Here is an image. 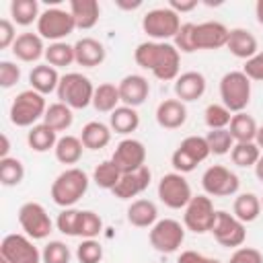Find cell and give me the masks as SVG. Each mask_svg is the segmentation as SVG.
Here are the masks:
<instances>
[{"mask_svg":"<svg viewBox=\"0 0 263 263\" xmlns=\"http://www.w3.org/2000/svg\"><path fill=\"white\" fill-rule=\"evenodd\" d=\"M134 60L140 68L150 70L158 80H177L181 53L168 41H144L136 47Z\"/></svg>","mask_w":263,"mask_h":263,"instance_id":"1","label":"cell"},{"mask_svg":"<svg viewBox=\"0 0 263 263\" xmlns=\"http://www.w3.org/2000/svg\"><path fill=\"white\" fill-rule=\"evenodd\" d=\"M86 191H88V175L78 166H70L62 171L53 179L49 189L53 203L60 208H74V203L82 199Z\"/></svg>","mask_w":263,"mask_h":263,"instance_id":"2","label":"cell"},{"mask_svg":"<svg viewBox=\"0 0 263 263\" xmlns=\"http://www.w3.org/2000/svg\"><path fill=\"white\" fill-rule=\"evenodd\" d=\"M55 92H58L60 103L68 105L70 109H86L88 105H92L95 86L88 76L80 72H68L60 78Z\"/></svg>","mask_w":263,"mask_h":263,"instance_id":"3","label":"cell"},{"mask_svg":"<svg viewBox=\"0 0 263 263\" xmlns=\"http://www.w3.org/2000/svg\"><path fill=\"white\" fill-rule=\"evenodd\" d=\"M45 111H47L45 97L33 88H29L14 97L8 115L16 127H33V125H37L39 119H43Z\"/></svg>","mask_w":263,"mask_h":263,"instance_id":"4","label":"cell"},{"mask_svg":"<svg viewBox=\"0 0 263 263\" xmlns=\"http://www.w3.org/2000/svg\"><path fill=\"white\" fill-rule=\"evenodd\" d=\"M220 99L230 113H240L251 103V80L242 70L226 72L220 80Z\"/></svg>","mask_w":263,"mask_h":263,"instance_id":"5","label":"cell"},{"mask_svg":"<svg viewBox=\"0 0 263 263\" xmlns=\"http://www.w3.org/2000/svg\"><path fill=\"white\" fill-rule=\"evenodd\" d=\"M142 29L152 41H168L175 39V35L181 29V18L175 10L168 6L152 8L142 18Z\"/></svg>","mask_w":263,"mask_h":263,"instance_id":"6","label":"cell"},{"mask_svg":"<svg viewBox=\"0 0 263 263\" xmlns=\"http://www.w3.org/2000/svg\"><path fill=\"white\" fill-rule=\"evenodd\" d=\"M210 146L205 142V136H187L177 150L171 156V164L175 168V173H191L199 162H203L210 156Z\"/></svg>","mask_w":263,"mask_h":263,"instance_id":"7","label":"cell"},{"mask_svg":"<svg viewBox=\"0 0 263 263\" xmlns=\"http://www.w3.org/2000/svg\"><path fill=\"white\" fill-rule=\"evenodd\" d=\"M216 212L218 210H214V201L210 195H193L191 201L185 205L183 226L195 234L212 232L216 222Z\"/></svg>","mask_w":263,"mask_h":263,"instance_id":"8","label":"cell"},{"mask_svg":"<svg viewBox=\"0 0 263 263\" xmlns=\"http://www.w3.org/2000/svg\"><path fill=\"white\" fill-rule=\"evenodd\" d=\"M74 29H76L74 16L70 14V10L64 8H47L39 14L37 21V33L51 43L66 39Z\"/></svg>","mask_w":263,"mask_h":263,"instance_id":"9","label":"cell"},{"mask_svg":"<svg viewBox=\"0 0 263 263\" xmlns=\"http://www.w3.org/2000/svg\"><path fill=\"white\" fill-rule=\"evenodd\" d=\"M18 224L25 230V234L33 240L47 238L53 230V222L39 201H27L18 208Z\"/></svg>","mask_w":263,"mask_h":263,"instance_id":"10","label":"cell"},{"mask_svg":"<svg viewBox=\"0 0 263 263\" xmlns=\"http://www.w3.org/2000/svg\"><path fill=\"white\" fill-rule=\"evenodd\" d=\"M150 245L158 253H175L185 240V226L179 220L162 218L148 232Z\"/></svg>","mask_w":263,"mask_h":263,"instance_id":"11","label":"cell"},{"mask_svg":"<svg viewBox=\"0 0 263 263\" xmlns=\"http://www.w3.org/2000/svg\"><path fill=\"white\" fill-rule=\"evenodd\" d=\"M191 185L181 173H166L158 181V199L171 208V210H185V205L191 201Z\"/></svg>","mask_w":263,"mask_h":263,"instance_id":"12","label":"cell"},{"mask_svg":"<svg viewBox=\"0 0 263 263\" xmlns=\"http://www.w3.org/2000/svg\"><path fill=\"white\" fill-rule=\"evenodd\" d=\"M201 187L210 197H230L238 191L240 181L236 173H232L230 168L222 164H214L208 166L205 173L201 175Z\"/></svg>","mask_w":263,"mask_h":263,"instance_id":"13","label":"cell"},{"mask_svg":"<svg viewBox=\"0 0 263 263\" xmlns=\"http://www.w3.org/2000/svg\"><path fill=\"white\" fill-rule=\"evenodd\" d=\"M0 259L8 263H43L39 249L27 234H6L0 242Z\"/></svg>","mask_w":263,"mask_h":263,"instance_id":"14","label":"cell"},{"mask_svg":"<svg viewBox=\"0 0 263 263\" xmlns=\"http://www.w3.org/2000/svg\"><path fill=\"white\" fill-rule=\"evenodd\" d=\"M212 234L218 240V245H222L226 249H238L247 240L245 222H240L234 214H228L224 210L216 212V222H214Z\"/></svg>","mask_w":263,"mask_h":263,"instance_id":"15","label":"cell"},{"mask_svg":"<svg viewBox=\"0 0 263 263\" xmlns=\"http://www.w3.org/2000/svg\"><path fill=\"white\" fill-rule=\"evenodd\" d=\"M111 160L119 168L121 175L134 173V171L146 166V146L136 138H125L115 146Z\"/></svg>","mask_w":263,"mask_h":263,"instance_id":"16","label":"cell"},{"mask_svg":"<svg viewBox=\"0 0 263 263\" xmlns=\"http://www.w3.org/2000/svg\"><path fill=\"white\" fill-rule=\"evenodd\" d=\"M230 29L218 21H205L195 25V49H220L226 47Z\"/></svg>","mask_w":263,"mask_h":263,"instance_id":"17","label":"cell"},{"mask_svg":"<svg viewBox=\"0 0 263 263\" xmlns=\"http://www.w3.org/2000/svg\"><path fill=\"white\" fill-rule=\"evenodd\" d=\"M150 179H152V173L148 166H142L134 173H125L121 175L119 183L113 187V195L117 199H132V197H138L140 193H144L150 185Z\"/></svg>","mask_w":263,"mask_h":263,"instance_id":"18","label":"cell"},{"mask_svg":"<svg viewBox=\"0 0 263 263\" xmlns=\"http://www.w3.org/2000/svg\"><path fill=\"white\" fill-rule=\"evenodd\" d=\"M121 103L127 107H140L150 95V82L142 74H127L117 84Z\"/></svg>","mask_w":263,"mask_h":263,"instance_id":"19","label":"cell"},{"mask_svg":"<svg viewBox=\"0 0 263 263\" xmlns=\"http://www.w3.org/2000/svg\"><path fill=\"white\" fill-rule=\"evenodd\" d=\"M205 92V76L201 72H183L177 76L175 80V95L179 101L183 103H191V101H197L201 99Z\"/></svg>","mask_w":263,"mask_h":263,"instance_id":"20","label":"cell"},{"mask_svg":"<svg viewBox=\"0 0 263 263\" xmlns=\"http://www.w3.org/2000/svg\"><path fill=\"white\" fill-rule=\"evenodd\" d=\"M74 58L76 64L82 68H95L101 66L107 58V49L101 41L92 39V37H82L74 43Z\"/></svg>","mask_w":263,"mask_h":263,"instance_id":"21","label":"cell"},{"mask_svg":"<svg viewBox=\"0 0 263 263\" xmlns=\"http://www.w3.org/2000/svg\"><path fill=\"white\" fill-rule=\"evenodd\" d=\"M187 121V107L179 99H164L156 107V123L164 129H179Z\"/></svg>","mask_w":263,"mask_h":263,"instance_id":"22","label":"cell"},{"mask_svg":"<svg viewBox=\"0 0 263 263\" xmlns=\"http://www.w3.org/2000/svg\"><path fill=\"white\" fill-rule=\"evenodd\" d=\"M226 49L234 58H240V60L247 62L249 58H253L259 51V43H257V37L251 31H247L242 27H236V29H230V33H228Z\"/></svg>","mask_w":263,"mask_h":263,"instance_id":"23","label":"cell"},{"mask_svg":"<svg viewBox=\"0 0 263 263\" xmlns=\"http://www.w3.org/2000/svg\"><path fill=\"white\" fill-rule=\"evenodd\" d=\"M45 45H43V37L39 33H21L12 45V53L16 60L21 62H37L39 58H45Z\"/></svg>","mask_w":263,"mask_h":263,"instance_id":"24","label":"cell"},{"mask_svg":"<svg viewBox=\"0 0 263 263\" xmlns=\"http://www.w3.org/2000/svg\"><path fill=\"white\" fill-rule=\"evenodd\" d=\"M68 10L74 16L76 29H84V31L92 29L101 16V6L97 0H70Z\"/></svg>","mask_w":263,"mask_h":263,"instance_id":"25","label":"cell"},{"mask_svg":"<svg viewBox=\"0 0 263 263\" xmlns=\"http://www.w3.org/2000/svg\"><path fill=\"white\" fill-rule=\"evenodd\" d=\"M127 222L136 228H152L158 222L156 203L150 199H134L127 208Z\"/></svg>","mask_w":263,"mask_h":263,"instance_id":"26","label":"cell"},{"mask_svg":"<svg viewBox=\"0 0 263 263\" xmlns=\"http://www.w3.org/2000/svg\"><path fill=\"white\" fill-rule=\"evenodd\" d=\"M60 74H58V68L49 66V64H39V66H33L31 74H29V82H31V88L37 90L39 95H49L53 90H58V84H60Z\"/></svg>","mask_w":263,"mask_h":263,"instance_id":"27","label":"cell"},{"mask_svg":"<svg viewBox=\"0 0 263 263\" xmlns=\"http://www.w3.org/2000/svg\"><path fill=\"white\" fill-rule=\"evenodd\" d=\"M140 125V115L134 107H127V105H121L117 107L111 115H109V127L111 132L115 134H121V136H127L132 132H136Z\"/></svg>","mask_w":263,"mask_h":263,"instance_id":"28","label":"cell"},{"mask_svg":"<svg viewBox=\"0 0 263 263\" xmlns=\"http://www.w3.org/2000/svg\"><path fill=\"white\" fill-rule=\"evenodd\" d=\"M80 140L88 150H101L111 142V127L103 121H88L80 132Z\"/></svg>","mask_w":263,"mask_h":263,"instance_id":"29","label":"cell"},{"mask_svg":"<svg viewBox=\"0 0 263 263\" xmlns=\"http://www.w3.org/2000/svg\"><path fill=\"white\" fill-rule=\"evenodd\" d=\"M257 129H259V125H257L255 117L245 111L234 113L230 119V125H228V132L234 142H255Z\"/></svg>","mask_w":263,"mask_h":263,"instance_id":"30","label":"cell"},{"mask_svg":"<svg viewBox=\"0 0 263 263\" xmlns=\"http://www.w3.org/2000/svg\"><path fill=\"white\" fill-rule=\"evenodd\" d=\"M58 132L51 129L49 125L45 123H37L33 127H29L27 132V144L31 150L35 152H47V150H53L55 144H58Z\"/></svg>","mask_w":263,"mask_h":263,"instance_id":"31","label":"cell"},{"mask_svg":"<svg viewBox=\"0 0 263 263\" xmlns=\"http://www.w3.org/2000/svg\"><path fill=\"white\" fill-rule=\"evenodd\" d=\"M261 210H263V208H261V197L255 195V193H240V195L234 197L232 214H234L240 222H245V224L255 222V220L259 218Z\"/></svg>","mask_w":263,"mask_h":263,"instance_id":"32","label":"cell"},{"mask_svg":"<svg viewBox=\"0 0 263 263\" xmlns=\"http://www.w3.org/2000/svg\"><path fill=\"white\" fill-rule=\"evenodd\" d=\"M82 150H84L82 140L76 138V136L66 134L58 140V144L53 148V154H55L58 162H62V164H76L82 158Z\"/></svg>","mask_w":263,"mask_h":263,"instance_id":"33","label":"cell"},{"mask_svg":"<svg viewBox=\"0 0 263 263\" xmlns=\"http://www.w3.org/2000/svg\"><path fill=\"white\" fill-rule=\"evenodd\" d=\"M121 103L119 97V88L111 82H103L95 88V97H92V107L99 113H113Z\"/></svg>","mask_w":263,"mask_h":263,"instance_id":"34","label":"cell"},{"mask_svg":"<svg viewBox=\"0 0 263 263\" xmlns=\"http://www.w3.org/2000/svg\"><path fill=\"white\" fill-rule=\"evenodd\" d=\"M43 123L49 125L51 129L55 132H66L70 129V125L74 123V115H72V109L64 103H51L43 115Z\"/></svg>","mask_w":263,"mask_h":263,"instance_id":"35","label":"cell"},{"mask_svg":"<svg viewBox=\"0 0 263 263\" xmlns=\"http://www.w3.org/2000/svg\"><path fill=\"white\" fill-rule=\"evenodd\" d=\"M39 2L37 0H12L10 2V16L12 23L21 27H29L33 21H39Z\"/></svg>","mask_w":263,"mask_h":263,"instance_id":"36","label":"cell"},{"mask_svg":"<svg viewBox=\"0 0 263 263\" xmlns=\"http://www.w3.org/2000/svg\"><path fill=\"white\" fill-rule=\"evenodd\" d=\"M261 156V150L255 142H234L232 150H230V158L236 166H242V168H249V166H255L257 160Z\"/></svg>","mask_w":263,"mask_h":263,"instance_id":"37","label":"cell"},{"mask_svg":"<svg viewBox=\"0 0 263 263\" xmlns=\"http://www.w3.org/2000/svg\"><path fill=\"white\" fill-rule=\"evenodd\" d=\"M45 60L53 68H66L72 62H76V58H74V45H70L66 41L49 43V47L45 49Z\"/></svg>","mask_w":263,"mask_h":263,"instance_id":"38","label":"cell"},{"mask_svg":"<svg viewBox=\"0 0 263 263\" xmlns=\"http://www.w3.org/2000/svg\"><path fill=\"white\" fill-rule=\"evenodd\" d=\"M119 179H121V173H119V168L113 164L111 158L99 162V164L95 166V171H92V181H95V185L101 187V189L113 191V187L119 183Z\"/></svg>","mask_w":263,"mask_h":263,"instance_id":"39","label":"cell"},{"mask_svg":"<svg viewBox=\"0 0 263 263\" xmlns=\"http://www.w3.org/2000/svg\"><path fill=\"white\" fill-rule=\"evenodd\" d=\"M25 179V166L18 158L6 156L0 158V183L4 187H16Z\"/></svg>","mask_w":263,"mask_h":263,"instance_id":"40","label":"cell"},{"mask_svg":"<svg viewBox=\"0 0 263 263\" xmlns=\"http://www.w3.org/2000/svg\"><path fill=\"white\" fill-rule=\"evenodd\" d=\"M232 115L234 113H230L222 103H212L203 111V119H205V125L210 129H228Z\"/></svg>","mask_w":263,"mask_h":263,"instance_id":"41","label":"cell"},{"mask_svg":"<svg viewBox=\"0 0 263 263\" xmlns=\"http://www.w3.org/2000/svg\"><path fill=\"white\" fill-rule=\"evenodd\" d=\"M103 230V220L92 210H80L78 218V236L80 238H97Z\"/></svg>","mask_w":263,"mask_h":263,"instance_id":"42","label":"cell"},{"mask_svg":"<svg viewBox=\"0 0 263 263\" xmlns=\"http://www.w3.org/2000/svg\"><path fill=\"white\" fill-rule=\"evenodd\" d=\"M205 142L210 146V152L216 154V156L228 154L234 146V140H232L228 129H210L208 136H205Z\"/></svg>","mask_w":263,"mask_h":263,"instance_id":"43","label":"cell"},{"mask_svg":"<svg viewBox=\"0 0 263 263\" xmlns=\"http://www.w3.org/2000/svg\"><path fill=\"white\" fill-rule=\"evenodd\" d=\"M70 259H72V253L68 245L62 240H49L41 251L43 263H70Z\"/></svg>","mask_w":263,"mask_h":263,"instance_id":"44","label":"cell"},{"mask_svg":"<svg viewBox=\"0 0 263 263\" xmlns=\"http://www.w3.org/2000/svg\"><path fill=\"white\" fill-rule=\"evenodd\" d=\"M76 259L80 263H101L103 259V247L97 238H82V242L76 247Z\"/></svg>","mask_w":263,"mask_h":263,"instance_id":"45","label":"cell"},{"mask_svg":"<svg viewBox=\"0 0 263 263\" xmlns=\"http://www.w3.org/2000/svg\"><path fill=\"white\" fill-rule=\"evenodd\" d=\"M173 45L179 49V53H193L195 49V23H183L179 33L173 39Z\"/></svg>","mask_w":263,"mask_h":263,"instance_id":"46","label":"cell"},{"mask_svg":"<svg viewBox=\"0 0 263 263\" xmlns=\"http://www.w3.org/2000/svg\"><path fill=\"white\" fill-rule=\"evenodd\" d=\"M78 218H80V210H76V208H64L58 214L55 226L66 236H78Z\"/></svg>","mask_w":263,"mask_h":263,"instance_id":"47","label":"cell"},{"mask_svg":"<svg viewBox=\"0 0 263 263\" xmlns=\"http://www.w3.org/2000/svg\"><path fill=\"white\" fill-rule=\"evenodd\" d=\"M21 80V68L14 62L2 60L0 62V86L2 88H12Z\"/></svg>","mask_w":263,"mask_h":263,"instance_id":"48","label":"cell"},{"mask_svg":"<svg viewBox=\"0 0 263 263\" xmlns=\"http://www.w3.org/2000/svg\"><path fill=\"white\" fill-rule=\"evenodd\" d=\"M228 263H263V255L253 247H238L230 255Z\"/></svg>","mask_w":263,"mask_h":263,"instance_id":"49","label":"cell"},{"mask_svg":"<svg viewBox=\"0 0 263 263\" xmlns=\"http://www.w3.org/2000/svg\"><path fill=\"white\" fill-rule=\"evenodd\" d=\"M242 72L247 74L249 80H263V51H257L253 58H249L242 66Z\"/></svg>","mask_w":263,"mask_h":263,"instance_id":"50","label":"cell"},{"mask_svg":"<svg viewBox=\"0 0 263 263\" xmlns=\"http://www.w3.org/2000/svg\"><path fill=\"white\" fill-rule=\"evenodd\" d=\"M16 29H14V23L10 18H2L0 21V47L2 49H8L14 45L16 41Z\"/></svg>","mask_w":263,"mask_h":263,"instance_id":"51","label":"cell"},{"mask_svg":"<svg viewBox=\"0 0 263 263\" xmlns=\"http://www.w3.org/2000/svg\"><path fill=\"white\" fill-rule=\"evenodd\" d=\"M208 261H210V257H205L197 251H183L177 259V263H208Z\"/></svg>","mask_w":263,"mask_h":263,"instance_id":"52","label":"cell"},{"mask_svg":"<svg viewBox=\"0 0 263 263\" xmlns=\"http://www.w3.org/2000/svg\"><path fill=\"white\" fill-rule=\"evenodd\" d=\"M168 8L175 10L177 14L179 12H191L193 8H197V0H171Z\"/></svg>","mask_w":263,"mask_h":263,"instance_id":"53","label":"cell"},{"mask_svg":"<svg viewBox=\"0 0 263 263\" xmlns=\"http://www.w3.org/2000/svg\"><path fill=\"white\" fill-rule=\"evenodd\" d=\"M117 6H119V8H123V10H134V8H140V6H142V0H134V2L117 0Z\"/></svg>","mask_w":263,"mask_h":263,"instance_id":"54","label":"cell"},{"mask_svg":"<svg viewBox=\"0 0 263 263\" xmlns=\"http://www.w3.org/2000/svg\"><path fill=\"white\" fill-rule=\"evenodd\" d=\"M8 150H10V142H8V136L2 134V148H0V158H6L8 156Z\"/></svg>","mask_w":263,"mask_h":263,"instance_id":"55","label":"cell"},{"mask_svg":"<svg viewBox=\"0 0 263 263\" xmlns=\"http://www.w3.org/2000/svg\"><path fill=\"white\" fill-rule=\"evenodd\" d=\"M255 16H257V23L263 25V0H257V4H255Z\"/></svg>","mask_w":263,"mask_h":263,"instance_id":"56","label":"cell"},{"mask_svg":"<svg viewBox=\"0 0 263 263\" xmlns=\"http://www.w3.org/2000/svg\"><path fill=\"white\" fill-rule=\"evenodd\" d=\"M255 177L263 183V154L259 156V160H257V164H255Z\"/></svg>","mask_w":263,"mask_h":263,"instance_id":"57","label":"cell"},{"mask_svg":"<svg viewBox=\"0 0 263 263\" xmlns=\"http://www.w3.org/2000/svg\"><path fill=\"white\" fill-rule=\"evenodd\" d=\"M255 144L259 146V150H263V125H259L257 136H255Z\"/></svg>","mask_w":263,"mask_h":263,"instance_id":"58","label":"cell"},{"mask_svg":"<svg viewBox=\"0 0 263 263\" xmlns=\"http://www.w3.org/2000/svg\"><path fill=\"white\" fill-rule=\"evenodd\" d=\"M208 263H222V261H218V259H212V257H210V261H208Z\"/></svg>","mask_w":263,"mask_h":263,"instance_id":"59","label":"cell"},{"mask_svg":"<svg viewBox=\"0 0 263 263\" xmlns=\"http://www.w3.org/2000/svg\"><path fill=\"white\" fill-rule=\"evenodd\" d=\"M261 208H263V197H261Z\"/></svg>","mask_w":263,"mask_h":263,"instance_id":"60","label":"cell"}]
</instances>
